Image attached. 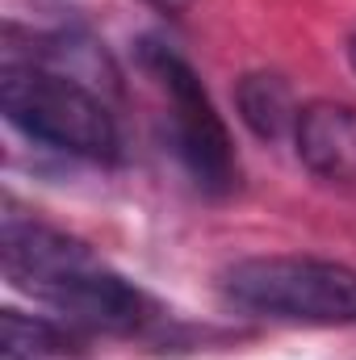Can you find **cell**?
Returning a JSON list of instances; mask_svg holds the SVG:
<instances>
[{"instance_id": "obj_3", "label": "cell", "mask_w": 356, "mask_h": 360, "mask_svg": "<svg viewBox=\"0 0 356 360\" xmlns=\"http://www.w3.org/2000/svg\"><path fill=\"white\" fill-rule=\"evenodd\" d=\"M235 310L281 323H356V272L314 256H252L222 272Z\"/></svg>"}, {"instance_id": "obj_2", "label": "cell", "mask_w": 356, "mask_h": 360, "mask_svg": "<svg viewBox=\"0 0 356 360\" xmlns=\"http://www.w3.org/2000/svg\"><path fill=\"white\" fill-rule=\"evenodd\" d=\"M0 109L13 130L30 143L76 160H113L117 126L101 101V92L46 63L8 59L0 72Z\"/></svg>"}, {"instance_id": "obj_9", "label": "cell", "mask_w": 356, "mask_h": 360, "mask_svg": "<svg viewBox=\"0 0 356 360\" xmlns=\"http://www.w3.org/2000/svg\"><path fill=\"white\" fill-rule=\"evenodd\" d=\"M348 63H352V72H356V34H352V42H348Z\"/></svg>"}, {"instance_id": "obj_7", "label": "cell", "mask_w": 356, "mask_h": 360, "mask_svg": "<svg viewBox=\"0 0 356 360\" xmlns=\"http://www.w3.org/2000/svg\"><path fill=\"white\" fill-rule=\"evenodd\" d=\"M4 360H76L84 356V335L59 319L4 310Z\"/></svg>"}, {"instance_id": "obj_5", "label": "cell", "mask_w": 356, "mask_h": 360, "mask_svg": "<svg viewBox=\"0 0 356 360\" xmlns=\"http://www.w3.org/2000/svg\"><path fill=\"white\" fill-rule=\"evenodd\" d=\"M298 160L327 184H356V109L314 101L298 113Z\"/></svg>"}, {"instance_id": "obj_4", "label": "cell", "mask_w": 356, "mask_h": 360, "mask_svg": "<svg viewBox=\"0 0 356 360\" xmlns=\"http://www.w3.org/2000/svg\"><path fill=\"white\" fill-rule=\"evenodd\" d=\"M139 59L151 72V80L160 84V92L168 96L172 143H177V155H180V164H184V172L197 180L201 193L227 197L239 184V160H235L227 122L214 109L210 92L201 89L197 72L180 59L177 51H168L160 42H143Z\"/></svg>"}, {"instance_id": "obj_1", "label": "cell", "mask_w": 356, "mask_h": 360, "mask_svg": "<svg viewBox=\"0 0 356 360\" xmlns=\"http://www.w3.org/2000/svg\"><path fill=\"white\" fill-rule=\"evenodd\" d=\"M0 260L13 289L42 302L80 335H139L155 323L151 297L113 272L84 239L4 214Z\"/></svg>"}, {"instance_id": "obj_8", "label": "cell", "mask_w": 356, "mask_h": 360, "mask_svg": "<svg viewBox=\"0 0 356 360\" xmlns=\"http://www.w3.org/2000/svg\"><path fill=\"white\" fill-rule=\"evenodd\" d=\"M151 4H160V8H168V13H180V8H189L193 0H151Z\"/></svg>"}, {"instance_id": "obj_6", "label": "cell", "mask_w": 356, "mask_h": 360, "mask_svg": "<svg viewBox=\"0 0 356 360\" xmlns=\"http://www.w3.org/2000/svg\"><path fill=\"white\" fill-rule=\"evenodd\" d=\"M235 105H239V117L248 122V130L265 143L285 139L289 130H298V101L289 80H281L276 72H248L235 89Z\"/></svg>"}]
</instances>
